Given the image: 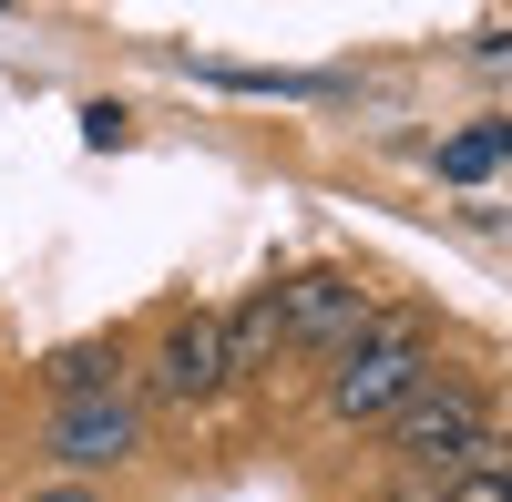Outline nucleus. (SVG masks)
Segmentation results:
<instances>
[{
	"label": "nucleus",
	"instance_id": "nucleus-1",
	"mask_svg": "<svg viewBox=\"0 0 512 502\" xmlns=\"http://www.w3.org/2000/svg\"><path fill=\"white\" fill-rule=\"evenodd\" d=\"M379 431H390V451H400L410 472H431V482H461V472H492V462H502L492 400H482L472 380H451V369H441L431 390H410Z\"/></svg>",
	"mask_w": 512,
	"mask_h": 502
},
{
	"label": "nucleus",
	"instance_id": "nucleus-2",
	"mask_svg": "<svg viewBox=\"0 0 512 502\" xmlns=\"http://www.w3.org/2000/svg\"><path fill=\"white\" fill-rule=\"evenodd\" d=\"M441 380V359H431V339H420V318H400V308H379L349 349H338V369H328V421H349V431H379L390 410L410 400V390H431Z\"/></svg>",
	"mask_w": 512,
	"mask_h": 502
},
{
	"label": "nucleus",
	"instance_id": "nucleus-3",
	"mask_svg": "<svg viewBox=\"0 0 512 502\" xmlns=\"http://www.w3.org/2000/svg\"><path fill=\"white\" fill-rule=\"evenodd\" d=\"M267 308H277V339H287V349H318V359H338V349L379 318L369 277H349V267H297V277L267 287Z\"/></svg>",
	"mask_w": 512,
	"mask_h": 502
},
{
	"label": "nucleus",
	"instance_id": "nucleus-4",
	"mask_svg": "<svg viewBox=\"0 0 512 502\" xmlns=\"http://www.w3.org/2000/svg\"><path fill=\"white\" fill-rule=\"evenodd\" d=\"M144 390H154L164 410H205V400H226V328H216V308H185V318H164Z\"/></svg>",
	"mask_w": 512,
	"mask_h": 502
},
{
	"label": "nucleus",
	"instance_id": "nucleus-5",
	"mask_svg": "<svg viewBox=\"0 0 512 502\" xmlns=\"http://www.w3.org/2000/svg\"><path fill=\"white\" fill-rule=\"evenodd\" d=\"M52 451L72 472H123L144 451V400L134 390H103V400H62L52 410Z\"/></svg>",
	"mask_w": 512,
	"mask_h": 502
},
{
	"label": "nucleus",
	"instance_id": "nucleus-6",
	"mask_svg": "<svg viewBox=\"0 0 512 502\" xmlns=\"http://www.w3.org/2000/svg\"><path fill=\"white\" fill-rule=\"evenodd\" d=\"M216 328H226V390H236V380H267V369L287 359V339H277V308H267V287H256V298H236V308H216Z\"/></svg>",
	"mask_w": 512,
	"mask_h": 502
},
{
	"label": "nucleus",
	"instance_id": "nucleus-7",
	"mask_svg": "<svg viewBox=\"0 0 512 502\" xmlns=\"http://www.w3.org/2000/svg\"><path fill=\"white\" fill-rule=\"evenodd\" d=\"M123 369H134L123 339H72V349L41 359V390L52 400H103V390H123Z\"/></svg>",
	"mask_w": 512,
	"mask_h": 502
},
{
	"label": "nucleus",
	"instance_id": "nucleus-8",
	"mask_svg": "<svg viewBox=\"0 0 512 502\" xmlns=\"http://www.w3.org/2000/svg\"><path fill=\"white\" fill-rule=\"evenodd\" d=\"M441 175H451V185L502 175V123H472V134H451V144H441Z\"/></svg>",
	"mask_w": 512,
	"mask_h": 502
},
{
	"label": "nucleus",
	"instance_id": "nucleus-9",
	"mask_svg": "<svg viewBox=\"0 0 512 502\" xmlns=\"http://www.w3.org/2000/svg\"><path fill=\"white\" fill-rule=\"evenodd\" d=\"M441 502H512V482H502V462H492V472H461V482H441Z\"/></svg>",
	"mask_w": 512,
	"mask_h": 502
},
{
	"label": "nucleus",
	"instance_id": "nucleus-10",
	"mask_svg": "<svg viewBox=\"0 0 512 502\" xmlns=\"http://www.w3.org/2000/svg\"><path fill=\"white\" fill-rule=\"evenodd\" d=\"M31 502H93V482H52V492H31Z\"/></svg>",
	"mask_w": 512,
	"mask_h": 502
}]
</instances>
